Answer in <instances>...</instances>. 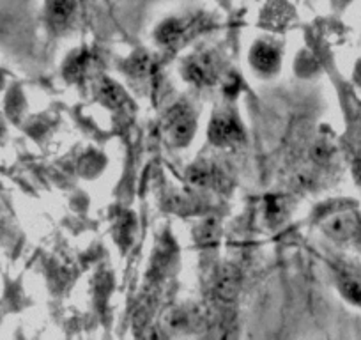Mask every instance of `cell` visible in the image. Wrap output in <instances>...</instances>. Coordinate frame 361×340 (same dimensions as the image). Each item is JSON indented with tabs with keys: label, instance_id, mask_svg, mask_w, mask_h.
Segmentation results:
<instances>
[{
	"label": "cell",
	"instance_id": "obj_7",
	"mask_svg": "<svg viewBox=\"0 0 361 340\" xmlns=\"http://www.w3.org/2000/svg\"><path fill=\"white\" fill-rule=\"evenodd\" d=\"M186 75L192 82L200 83H211L214 75H216V68H214V61L211 55H197L192 61L186 64Z\"/></svg>",
	"mask_w": 361,
	"mask_h": 340
},
{
	"label": "cell",
	"instance_id": "obj_11",
	"mask_svg": "<svg viewBox=\"0 0 361 340\" xmlns=\"http://www.w3.org/2000/svg\"><path fill=\"white\" fill-rule=\"evenodd\" d=\"M335 2V6H340V8H343V6H347L350 2V0H333Z\"/></svg>",
	"mask_w": 361,
	"mask_h": 340
},
{
	"label": "cell",
	"instance_id": "obj_6",
	"mask_svg": "<svg viewBox=\"0 0 361 340\" xmlns=\"http://www.w3.org/2000/svg\"><path fill=\"white\" fill-rule=\"evenodd\" d=\"M76 13V0H48L47 16L54 29L62 30L69 25Z\"/></svg>",
	"mask_w": 361,
	"mask_h": 340
},
{
	"label": "cell",
	"instance_id": "obj_5",
	"mask_svg": "<svg viewBox=\"0 0 361 340\" xmlns=\"http://www.w3.org/2000/svg\"><path fill=\"white\" fill-rule=\"evenodd\" d=\"M336 279L343 296L361 307V272L350 265L336 266Z\"/></svg>",
	"mask_w": 361,
	"mask_h": 340
},
{
	"label": "cell",
	"instance_id": "obj_1",
	"mask_svg": "<svg viewBox=\"0 0 361 340\" xmlns=\"http://www.w3.org/2000/svg\"><path fill=\"white\" fill-rule=\"evenodd\" d=\"M193 130H195V121H193L192 112L185 107H177L166 121V137L172 144H186L192 138Z\"/></svg>",
	"mask_w": 361,
	"mask_h": 340
},
{
	"label": "cell",
	"instance_id": "obj_2",
	"mask_svg": "<svg viewBox=\"0 0 361 340\" xmlns=\"http://www.w3.org/2000/svg\"><path fill=\"white\" fill-rule=\"evenodd\" d=\"M209 137L218 145L235 144L243 138V130L238 121H235V117L228 116V114H220L211 123Z\"/></svg>",
	"mask_w": 361,
	"mask_h": 340
},
{
	"label": "cell",
	"instance_id": "obj_9",
	"mask_svg": "<svg viewBox=\"0 0 361 340\" xmlns=\"http://www.w3.org/2000/svg\"><path fill=\"white\" fill-rule=\"evenodd\" d=\"M99 96H102L103 102H106L109 105H112V107L121 105V103H123V99H124L121 89L117 87L116 83H112V82H105V85H103L102 91H99Z\"/></svg>",
	"mask_w": 361,
	"mask_h": 340
},
{
	"label": "cell",
	"instance_id": "obj_8",
	"mask_svg": "<svg viewBox=\"0 0 361 340\" xmlns=\"http://www.w3.org/2000/svg\"><path fill=\"white\" fill-rule=\"evenodd\" d=\"M186 30V22L179 18H170L166 22H163L159 25L158 32H156V37H158L159 43L163 44H172L183 36V32Z\"/></svg>",
	"mask_w": 361,
	"mask_h": 340
},
{
	"label": "cell",
	"instance_id": "obj_10",
	"mask_svg": "<svg viewBox=\"0 0 361 340\" xmlns=\"http://www.w3.org/2000/svg\"><path fill=\"white\" fill-rule=\"evenodd\" d=\"M356 80H357V83L361 85V62L356 66Z\"/></svg>",
	"mask_w": 361,
	"mask_h": 340
},
{
	"label": "cell",
	"instance_id": "obj_3",
	"mask_svg": "<svg viewBox=\"0 0 361 340\" xmlns=\"http://www.w3.org/2000/svg\"><path fill=\"white\" fill-rule=\"evenodd\" d=\"M360 218L353 211H340V213L328 218V221L324 224V229L331 238L340 239V241H347V239H354V236L360 231Z\"/></svg>",
	"mask_w": 361,
	"mask_h": 340
},
{
	"label": "cell",
	"instance_id": "obj_4",
	"mask_svg": "<svg viewBox=\"0 0 361 340\" xmlns=\"http://www.w3.org/2000/svg\"><path fill=\"white\" fill-rule=\"evenodd\" d=\"M250 62L253 68L262 75H271L275 73L280 66V51L275 44L271 43H257L250 51Z\"/></svg>",
	"mask_w": 361,
	"mask_h": 340
}]
</instances>
